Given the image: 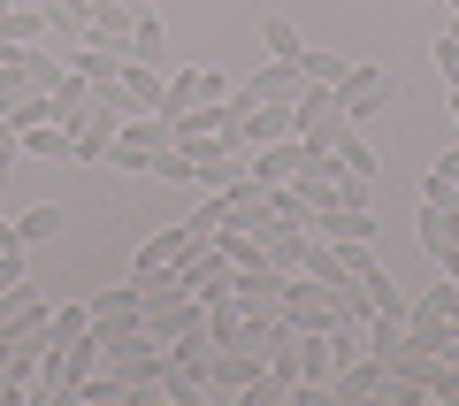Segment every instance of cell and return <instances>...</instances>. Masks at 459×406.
Wrapping results in <instances>:
<instances>
[{"label":"cell","mask_w":459,"mask_h":406,"mask_svg":"<svg viewBox=\"0 0 459 406\" xmlns=\"http://www.w3.org/2000/svg\"><path fill=\"white\" fill-rule=\"evenodd\" d=\"M92 338H100V330H92ZM100 360H108L131 391H153V384H161V368H169V338H153L146 322H138V330H115V338H100Z\"/></svg>","instance_id":"1"},{"label":"cell","mask_w":459,"mask_h":406,"mask_svg":"<svg viewBox=\"0 0 459 406\" xmlns=\"http://www.w3.org/2000/svg\"><path fill=\"white\" fill-rule=\"evenodd\" d=\"M161 146H177L169 115H153V108H146V115H123V123H115V146H108V169H123V177H146Z\"/></svg>","instance_id":"2"},{"label":"cell","mask_w":459,"mask_h":406,"mask_svg":"<svg viewBox=\"0 0 459 406\" xmlns=\"http://www.w3.org/2000/svg\"><path fill=\"white\" fill-rule=\"evenodd\" d=\"M291 130L307 138V146H337L344 130V108H337V84H299V100H291Z\"/></svg>","instance_id":"3"},{"label":"cell","mask_w":459,"mask_h":406,"mask_svg":"<svg viewBox=\"0 0 459 406\" xmlns=\"http://www.w3.org/2000/svg\"><path fill=\"white\" fill-rule=\"evenodd\" d=\"M391 93H398L391 69H376V62H352V69L337 77V108H344V123H376V115L391 108Z\"/></svg>","instance_id":"4"},{"label":"cell","mask_w":459,"mask_h":406,"mask_svg":"<svg viewBox=\"0 0 459 406\" xmlns=\"http://www.w3.org/2000/svg\"><path fill=\"white\" fill-rule=\"evenodd\" d=\"M192 245H199V230H192V223H169V230H153V238L131 253V284H138V292H153V277H169V269H177V260L192 253Z\"/></svg>","instance_id":"5"},{"label":"cell","mask_w":459,"mask_h":406,"mask_svg":"<svg viewBox=\"0 0 459 406\" xmlns=\"http://www.w3.org/2000/svg\"><path fill=\"white\" fill-rule=\"evenodd\" d=\"M283 322H291V330H337L344 307H337V292H329V284L291 277V284H283Z\"/></svg>","instance_id":"6"},{"label":"cell","mask_w":459,"mask_h":406,"mask_svg":"<svg viewBox=\"0 0 459 406\" xmlns=\"http://www.w3.org/2000/svg\"><path fill=\"white\" fill-rule=\"evenodd\" d=\"M115 123H123V108L92 93V108H84L77 123H69V162H108V146H115Z\"/></svg>","instance_id":"7"},{"label":"cell","mask_w":459,"mask_h":406,"mask_svg":"<svg viewBox=\"0 0 459 406\" xmlns=\"http://www.w3.org/2000/svg\"><path fill=\"white\" fill-rule=\"evenodd\" d=\"M84 314H92V330H100V338H115V330H138V322H146V292H138V284L92 292V299H84Z\"/></svg>","instance_id":"8"},{"label":"cell","mask_w":459,"mask_h":406,"mask_svg":"<svg viewBox=\"0 0 459 406\" xmlns=\"http://www.w3.org/2000/svg\"><path fill=\"white\" fill-rule=\"evenodd\" d=\"M192 100H230V77H222V69H177V77L161 84V108H153V115H169V123H177Z\"/></svg>","instance_id":"9"},{"label":"cell","mask_w":459,"mask_h":406,"mask_svg":"<svg viewBox=\"0 0 459 406\" xmlns=\"http://www.w3.org/2000/svg\"><path fill=\"white\" fill-rule=\"evenodd\" d=\"M314 238H337V245H376V199H368V207H352V199H329V207L314 215Z\"/></svg>","instance_id":"10"},{"label":"cell","mask_w":459,"mask_h":406,"mask_svg":"<svg viewBox=\"0 0 459 406\" xmlns=\"http://www.w3.org/2000/svg\"><path fill=\"white\" fill-rule=\"evenodd\" d=\"M261 368H268V360L246 353V345H214V360H207V399H238Z\"/></svg>","instance_id":"11"},{"label":"cell","mask_w":459,"mask_h":406,"mask_svg":"<svg viewBox=\"0 0 459 406\" xmlns=\"http://www.w3.org/2000/svg\"><path fill=\"white\" fill-rule=\"evenodd\" d=\"M299 162H307V138H276V146H253L246 154V177L261 184V192H276V184L299 177Z\"/></svg>","instance_id":"12"},{"label":"cell","mask_w":459,"mask_h":406,"mask_svg":"<svg viewBox=\"0 0 459 406\" xmlns=\"http://www.w3.org/2000/svg\"><path fill=\"white\" fill-rule=\"evenodd\" d=\"M383 375H391V368H383L376 353H360V360H337V375H329V399H337V406H368V399L383 391Z\"/></svg>","instance_id":"13"},{"label":"cell","mask_w":459,"mask_h":406,"mask_svg":"<svg viewBox=\"0 0 459 406\" xmlns=\"http://www.w3.org/2000/svg\"><path fill=\"white\" fill-rule=\"evenodd\" d=\"M47 314H54V307L31 292V277H23V284H8V292H0V338H23V330H39Z\"/></svg>","instance_id":"14"},{"label":"cell","mask_w":459,"mask_h":406,"mask_svg":"<svg viewBox=\"0 0 459 406\" xmlns=\"http://www.w3.org/2000/svg\"><path fill=\"white\" fill-rule=\"evenodd\" d=\"M161 69H153V62H123V69H115V93H123V115H146V108H161Z\"/></svg>","instance_id":"15"},{"label":"cell","mask_w":459,"mask_h":406,"mask_svg":"<svg viewBox=\"0 0 459 406\" xmlns=\"http://www.w3.org/2000/svg\"><path fill=\"white\" fill-rule=\"evenodd\" d=\"M138 0H84V39H100V47L123 54V31H131Z\"/></svg>","instance_id":"16"},{"label":"cell","mask_w":459,"mask_h":406,"mask_svg":"<svg viewBox=\"0 0 459 406\" xmlns=\"http://www.w3.org/2000/svg\"><path fill=\"white\" fill-rule=\"evenodd\" d=\"M352 284H360V299H368V307H376V314H406V292H398V277H391V269H383L376 253H368L360 269H352Z\"/></svg>","instance_id":"17"},{"label":"cell","mask_w":459,"mask_h":406,"mask_svg":"<svg viewBox=\"0 0 459 406\" xmlns=\"http://www.w3.org/2000/svg\"><path fill=\"white\" fill-rule=\"evenodd\" d=\"M84 108H92V77H77V69H62V84H54V93H47V123H77V115Z\"/></svg>","instance_id":"18"},{"label":"cell","mask_w":459,"mask_h":406,"mask_svg":"<svg viewBox=\"0 0 459 406\" xmlns=\"http://www.w3.org/2000/svg\"><path fill=\"white\" fill-rule=\"evenodd\" d=\"M283 284H291V269H238V307H276L283 299Z\"/></svg>","instance_id":"19"},{"label":"cell","mask_w":459,"mask_h":406,"mask_svg":"<svg viewBox=\"0 0 459 406\" xmlns=\"http://www.w3.org/2000/svg\"><path fill=\"white\" fill-rule=\"evenodd\" d=\"M207 360H214V338H207V330H184V338H169V368H177V375L207 384Z\"/></svg>","instance_id":"20"},{"label":"cell","mask_w":459,"mask_h":406,"mask_svg":"<svg viewBox=\"0 0 459 406\" xmlns=\"http://www.w3.org/2000/svg\"><path fill=\"white\" fill-rule=\"evenodd\" d=\"M299 84H307L299 62H268L261 77H246V100H299Z\"/></svg>","instance_id":"21"},{"label":"cell","mask_w":459,"mask_h":406,"mask_svg":"<svg viewBox=\"0 0 459 406\" xmlns=\"http://www.w3.org/2000/svg\"><path fill=\"white\" fill-rule=\"evenodd\" d=\"M421 253L429 260L459 253V207H421Z\"/></svg>","instance_id":"22"},{"label":"cell","mask_w":459,"mask_h":406,"mask_svg":"<svg viewBox=\"0 0 459 406\" xmlns=\"http://www.w3.org/2000/svg\"><path fill=\"white\" fill-rule=\"evenodd\" d=\"M77 399H84V406H138V391L123 384V375H115L108 360H100V368H92V375L77 384Z\"/></svg>","instance_id":"23"},{"label":"cell","mask_w":459,"mask_h":406,"mask_svg":"<svg viewBox=\"0 0 459 406\" xmlns=\"http://www.w3.org/2000/svg\"><path fill=\"white\" fill-rule=\"evenodd\" d=\"M123 62H161V16H153V8L131 16V31H123Z\"/></svg>","instance_id":"24"},{"label":"cell","mask_w":459,"mask_h":406,"mask_svg":"<svg viewBox=\"0 0 459 406\" xmlns=\"http://www.w3.org/2000/svg\"><path fill=\"white\" fill-rule=\"evenodd\" d=\"M69 69H77V77H92V84H108L115 69H123V54L100 47V39H77V47H69Z\"/></svg>","instance_id":"25"},{"label":"cell","mask_w":459,"mask_h":406,"mask_svg":"<svg viewBox=\"0 0 459 406\" xmlns=\"http://www.w3.org/2000/svg\"><path fill=\"white\" fill-rule=\"evenodd\" d=\"M406 338L429 345V353H444V345H452V322H444L437 307H421V299H406Z\"/></svg>","instance_id":"26"},{"label":"cell","mask_w":459,"mask_h":406,"mask_svg":"<svg viewBox=\"0 0 459 406\" xmlns=\"http://www.w3.org/2000/svg\"><path fill=\"white\" fill-rule=\"evenodd\" d=\"M329 154H337V169H344V177H368V184H376V169H383V162H376V146L360 138V123L344 130V138H337Z\"/></svg>","instance_id":"27"},{"label":"cell","mask_w":459,"mask_h":406,"mask_svg":"<svg viewBox=\"0 0 459 406\" xmlns=\"http://www.w3.org/2000/svg\"><path fill=\"white\" fill-rule=\"evenodd\" d=\"M47 39V8H8L0 16V47H39Z\"/></svg>","instance_id":"28"},{"label":"cell","mask_w":459,"mask_h":406,"mask_svg":"<svg viewBox=\"0 0 459 406\" xmlns=\"http://www.w3.org/2000/svg\"><path fill=\"white\" fill-rule=\"evenodd\" d=\"M23 154H39V162H69V130L62 123H31V130H23Z\"/></svg>","instance_id":"29"},{"label":"cell","mask_w":459,"mask_h":406,"mask_svg":"<svg viewBox=\"0 0 459 406\" xmlns=\"http://www.w3.org/2000/svg\"><path fill=\"white\" fill-rule=\"evenodd\" d=\"M261 47H268V62H299V54H307V39H299L283 16H268V23H261Z\"/></svg>","instance_id":"30"},{"label":"cell","mask_w":459,"mask_h":406,"mask_svg":"<svg viewBox=\"0 0 459 406\" xmlns=\"http://www.w3.org/2000/svg\"><path fill=\"white\" fill-rule=\"evenodd\" d=\"M16 238H23V245L62 238V207H23V215H16Z\"/></svg>","instance_id":"31"},{"label":"cell","mask_w":459,"mask_h":406,"mask_svg":"<svg viewBox=\"0 0 459 406\" xmlns=\"http://www.w3.org/2000/svg\"><path fill=\"white\" fill-rule=\"evenodd\" d=\"M421 207H459V177L444 162H429V177H421Z\"/></svg>","instance_id":"32"},{"label":"cell","mask_w":459,"mask_h":406,"mask_svg":"<svg viewBox=\"0 0 459 406\" xmlns=\"http://www.w3.org/2000/svg\"><path fill=\"white\" fill-rule=\"evenodd\" d=\"M299 69H307V84H337L352 62H344V54H329V47H307V54H299Z\"/></svg>","instance_id":"33"},{"label":"cell","mask_w":459,"mask_h":406,"mask_svg":"<svg viewBox=\"0 0 459 406\" xmlns=\"http://www.w3.org/2000/svg\"><path fill=\"white\" fill-rule=\"evenodd\" d=\"M230 215H238V207H230V192H214V199H199V207H192V215H184V223H192V230H199V238H214V230H222V223H230Z\"/></svg>","instance_id":"34"},{"label":"cell","mask_w":459,"mask_h":406,"mask_svg":"<svg viewBox=\"0 0 459 406\" xmlns=\"http://www.w3.org/2000/svg\"><path fill=\"white\" fill-rule=\"evenodd\" d=\"M238 399H246V406H291V384H283V375H268V368H261V375H253L246 391H238Z\"/></svg>","instance_id":"35"},{"label":"cell","mask_w":459,"mask_h":406,"mask_svg":"<svg viewBox=\"0 0 459 406\" xmlns=\"http://www.w3.org/2000/svg\"><path fill=\"white\" fill-rule=\"evenodd\" d=\"M153 399H177V406H199V399H207V384H192V375L161 368V384H153Z\"/></svg>","instance_id":"36"},{"label":"cell","mask_w":459,"mask_h":406,"mask_svg":"<svg viewBox=\"0 0 459 406\" xmlns=\"http://www.w3.org/2000/svg\"><path fill=\"white\" fill-rule=\"evenodd\" d=\"M84 330H92V314H84V299H77V307H62V314H47V338H54V345L84 338Z\"/></svg>","instance_id":"37"},{"label":"cell","mask_w":459,"mask_h":406,"mask_svg":"<svg viewBox=\"0 0 459 406\" xmlns=\"http://www.w3.org/2000/svg\"><path fill=\"white\" fill-rule=\"evenodd\" d=\"M146 177H161V184H192V162H184L177 146H161V154H153V169H146Z\"/></svg>","instance_id":"38"},{"label":"cell","mask_w":459,"mask_h":406,"mask_svg":"<svg viewBox=\"0 0 459 406\" xmlns=\"http://www.w3.org/2000/svg\"><path fill=\"white\" fill-rule=\"evenodd\" d=\"M429 62L444 69V84H459V39L444 31V39H429Z\"/></svg>","instance_id":"39"},{"label":"cell","mask_w":459,"mask_h":406,"mask_svg":"<svg viewBox=\"0 0 459 406\" xmlns=\"http://www.w3.org/2000/svg\"><path fill=\"white\" fill-rule=\"evenodd\" d=\"M421 307H437L444 322H452V314H459V277H444V284H429V292H421Z\"/></svg>","instance_id":"40"},{"label":"cell","mask_w":459,"mask_h":406,"mask_svg":"<svg viewBox=\"0 0 459 406\" xmlns=\"http://www.w3.org/2000/svg\"><path fill=\"white\" fill-rule=\"evenodd\" d=\"M16 162H23V130H16V123H0V177H8Z\"/></svg>","instance_id":"41"},{"label":"cell","mask_w":459,"mask_h":406,"mask_svg":"<svg viewBox=\"0 0 459 406\" xmlns=\"http://www.w3.org/2000/svg\"><path fill=\"white\" fill-rule=\"evenodd\" d=\"M8 238H16V223H8V215H0V245H8Z\"/></svg>","instance_id":"42"},{"label":"cell","mask_w":459,"mask_h":406,"mask_svg":"<svg viewBox=\"0 0 459 406\" xmlns=\"http://www.w3.org/2000/svg\"><path fill=\"white\" fill-rule=\"evenodd\" d=\"M452 123H459V84H452Z\"/></svg>","instance_id":"43"},{"label":"cell","mask_w":459,"mask_h":406,"mask_svg":"<svg viewBox=\"0 0 459 406\" xmlns=\"http://www.w3.org/2000/svg\"><path fill=\"white\" fill-rule=\"evenodd\" d=\"M16 8H47V0H16Z\"/></svg>","instance_id":"44"},{"label":"cell","mask_w":459,"mask_h":406,"mask_svg":"<svg viewBox=\"0 0 459 406\" xmlns=\"http://www.w3.org/2000/svg\"><path fill=\"white\" fill-rule=\"evenodd\" d=\"M8 8H16V0H0V16H8Z\"/></svg>","instance_id":"45"},{"label":"cell","mask_w":459,"mask_h":406,"mask_svg":"<svg viewBox=\"0 0 459 406\" xmlns=\"http://www.w3.org/2000/svg\"><path fill=\"white\" fill-rule=\"evenodd\" d=\"M444 8H452V16H459V0H444Z\"/></svg>","instance_id":"46"},{"label":"cell","mask_w":459,"mask_h":406,"mask_svg":"<svg viewBox=\"0 0 459 406\" xmlns=\"http://www.w3.org/2000/svg\"><path fill=\"white\" fill-rule=\"evenodd\" d=\"M138 8H153V0H138Z\"/></svg>","instance_id":"47"},{"label":"cell","mask_w":459,"mask_h":406,"mask_svg":"<svg viewBox=\"0 0 459 406\" xmlns=\"http://www.w3.org/2000/svg\"><path fill=\"white\" fill-rule=\"evenodd\" d=\"M0 123H8V115H0Z\"/></svg>","instance_id":"48"}]
</instances>
